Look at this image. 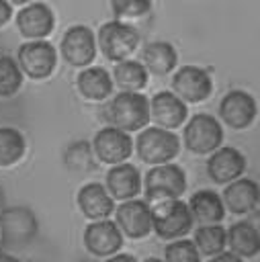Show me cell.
I'll use <instances>...</instances> for the list:
<instances>
[{
    "label": "cell",
    "mask_w": 260,
    "mask_h": 262,
    "mask_svg": "<svg viewBox=\"0 0 260 262\" xmlns=\"http://www.w3.org/2000/svg\"><path fill=\"white\" fill-rule=\"evenodd\" d=\"M102 119L109 123V127L125 133L139 131L149 121V102L139 92H121L106 102L102 108Z\"/></svg>",
    "instance_id": "6da1fadb"
},
{
    "label": "cell",
    "mask_w": 260,
    "mask_h": 262,
    "mask_svg": "<svg viewBox=\"0 0 260 262\" xmlns=\"http://www.w3.org/2000/svg\"><path fill=\"white\" fill-rule=\"evenodd\" d=\"M192 227V215L188 205L180 199H168L151 209V229L164 239H174L188 233Z\"/></svg>",
    "instance_id": "7a4b0ae2"
},
{
    "label": "cell",
    "mask_w": 260,
    "mask_h": 262,
    "mask_svg": "<svg viewBox=\"0 0 260 262\" xmlns=\"http://www.w3.org/2000/svg\"><path fill=\"white\" fill-rule=\"evenodd\" d=\"M139 43L137 31L123 20H109L98 29V47L111 61L129 59Z\"/></svg>",
    "instance_id": "3957f363"
},
{
    "label": "cell",
    "mask_w": 260,
    "mask_h": 262,
    "mask_svg": "<svg viewBox=\"0 0 260 262\" xmlns=\"http://www.w3.org/2000/svg\"><path fill=\"white\" fill-rule=\"evenodd\" d=\"M137 154L147 164H166L180 151V139L176 133L166 131L162 127H147L137 137Z\"/></svg>",
    "instance_id": "277c9868"
},
{
    "label": "cell",
    "mask_w": 260,
    "mask_h": 262,
    "mask_svg": "<svg viewBox=\"0 0 260 262\" xmlns=\"http://www.w3.org/2000/svg\"><path fill=\"white\" fill-rule=\"evenodd\" d=\"M186 188L184 170L176 164H158L145 176V196L147 201H168L178 199Z\"/></svg>",
    "instance_id": "5b68a950"
},
{
    "label": "cell",
    "mask_w": 260,
    "mask_h": 262,
    "mask_svg": "<svg viewBox=\"0 0 260 262\" xmlns=\"http://www.w3.org/2000/svg\"><path fill=\"white\" fill-rule=\"evenodd\" d=\"M223 141V129L219 121L207 113L194 115L184 129V143L192 154H211Z\"/></svg>",
    "instance_id": "8992f818"
},
{
    "label": "cell",
    "mask_w": 260,
    "mask_h": 262,
    "mask_svg": "<svg viewBox=\"0 0 260 262\" xmlns=\"http://www.w3.org/2000/svg\"><path fill=\"white\" fill-rule=\"evenodd\" d=\"M55 61H57V55L53 45L43 39L29 41L18 47V68L20 72H25L35 80L47 78L55 70Z\"/></svg>",
    "instance_id": "52a82bcc"
},
{
    "label": "cell",
    "mask_w": 260,
    "mask_h": 262,
    "mask_svg": "<svg viewBox=\"0 0 260 262\" xmlns=\"http://www.w3.org/2000/svg\"><path fill=\"white\" fill-rule=\"evenodd\" d=\"M61 55L74 68L88 66L96 55V37L92 29L84 25L70 27L61 39Z\"/></svg>",
    "instance_id": "ba28073f"
},
{
    "label": "cell",
    "mask_w": 260,
    "mask_h": 262,
    "mask_svg": "<svg viewBox=\"0 0 260 262\" xmlns=\"http://www.w3.org/2000/svg\"><path fill=\"white\" fill-rule=\"evenodd\" d=\"M174 94L184 102H203L209 98L213 90V82L207 70L197 66H184L180 68L172 78Z\"/></svg>",
    "instance_id": "9c48e42d"
},
{
    "label": "cell",
    "mask_w": 260,
    "mask_h": 262,
    "mask_svg": "<svg viewBox=\"0 0 260 262\" xmlns=\"http://www.w3.org/2000/svg\"><path fill=\"white\" fill-rule=\"evenodd\" d=\"M131 151H133V139L129 133L121 129L104 127L94 137V154L104 164H113V166L123 164L131 156Z\"/></svg>",
    "instance_id": "30bf717a"
},
{
    "label": "cell",
    "mask_w": 260,
    "mask_h": 262,
    "mask_svg": "<svg viewBox=\"0 0 260 262\" xmlns=\"http://www.w3.org/2000/svg\"><path fill=\"white\" fill-rule=\"evenodd\" d=\"M16 27L18 33L31 41L45 39L55 27V16L47 4L33 2L25 6L20 12H16Z\"/></svg>",
    "instance_id": "8fae6325"
},
{
    "label": "cell",
    "mask_w": 260,
    "mask_h": 262,
    "mask_svg": "<svg viewBox=\"0 0 260 262\" xmlns=\"http://www.w3.org/2000/svg\"><path fill=\"white\" fill-rule=\"evenodd\" d=\"M219 115L231 129H246L256 117V102L244 90H231L219 104Z\"/></svg>",
    "instance_id": "7c38bea8"
},
{
    "label": "cell",
    "mask_w": 260,
    "mask_h": 262,
    "mask_svg": "<svg viewBox=\"0 0 260 262\" xmlns=\"http://www.w3.org/2000/svg\"><path fill=\"white\" fill-rule=\"evenodd\" d=\"M207 162V172L217 184L231 182L240 178L246 170V158L235 147H217Z\"/></svg>",
    "instance_id": "4fadbf2b"
},
{
    "label": "cell",
    "mask_w": 260,
    "mask_h": 262,
    "mask_svg": "<svg viewBox=\"0 0 260 262\" xmlns=\"http://www.w3.org/2000/svg\"><path fill=\"white\" fill-rule=\"evenodd\" d=\"M117 223L129 237H143L151 231V209L145 201L129 199L117 209Z\"/></svg>",
    "instance_id": "5bb4252c"
},
{
    "label": "cell",
    "mask_w": 260,
    "mask_h": 262,
    "mask_svg": "<svg viewBox=\"0 0 260 262\" xmlns=\"http://www.w3.org/2000/svg\"><path fill=\"white\" fill-rule=\"evenodd\" d=\"M84 244L96 256H111L123 246V235L113 221L98 219L86 227Z\"/></svg>",
    "instance_id": "9a60e30c"
},
{
    "label": "cell",
    "mask_w": 260,
    "mask_h": 262,
    "mask_svg": "<svg viewBox=\"0 0 260 262\" xmlns=\"http://www.w3.org/2000/svg\"><path fill=\"white\" fill-rule=\"evenodd\" d=\"M186 115V104L174 92H158L149 102V119H154L164 129L180 127Z\"/></svg>",
    "instance_id": "2e32d148"
},
{
    "label": "cell",
    "mask_w": 260,
    "mask_h": 262,
    "mask_svg": "<svg viewBox=\"0 0 260 262\" xmlns=\"http://www.w3.org/2000/svg\"><path fill=\"white\" fill-rule=\"evenodd\" d=\"M106 188L113 199L129 201L141 188V176L131 164H115L106 174Z\"/></svg>",
    "instance_id": "e0dca14e"
},
{
    "label": "cell",
    "mask_w": 260,
    "mask_h": 262,
    "mask_svg": "<svg viewBox=\"0 0 260 262\" xmlns=\"http://www.w3.org/2000/svg\"><path fill=\"white\" fill-rule=\"evenodd\" d=\"M78 205L82 209V213L88 219H106L113 209H115V201L113 196L106 192V188L98 182H90L86 186L80 188L78 192Z\"/></svg>",
    "instance_id": "ac0fdd59"
},
{
    "label": "cell",
    "mask_w": 260,
    "mask_h": 262,
    "mask_svg": "<svg viewBox=\"0 0 260 262\" xmlns=\"http://www.w3.org/2000/svg\"><path fill=\"white\" fill-rule=\"evenodd\" d=\"M258 203V184L248 178H235L223 190V207L235 215L250 213Z\"/></svg>",
    "instance_id": "d6986e66"
},
{
    "label": "cell",
    "mask_w": 260,
    "mask_h": 262,
    "mask_svg": "<svg viewBox=\"0 0 260 262\" xmlns=\"http://www.w3.org/2000/svg\"><path fill=\"white\" fill-rule=\"evenodd\" d=\"M78 90L88 100H104L113 92V78L104 68H86L76 78Z\"/></svg>",
    "instance_id": "ffe728a7"
},
{
    "label": "cell",
    "mask_w": 260,
    "mask_h": 262,
    "mask_svg": "<svg viewBox=\"0 0 260 262\" xmlns=\"http://www.w3.org/2000/svg\"><path fill=\"white\" fill-rule=\"evenodd\" d=\"M188 211H190L192 219H197V221H201L205 225L219 223L223 219V215H225L223 201L213 190H199V192H194L190 196Z\"/></svg>",
    "instance_id": "44dd1931"
},
{
    "label": "cell",
    "mask_w": 260,
    "mask_h": 262,
    "mask_svg": "<svg viewBox=\"0 0 260 262\" xmlns=\"http://www.w3.org/2000/svg\"><path fill=\"white\" fill-rule=\"evenodd\" d=\"M225 242H229V248L235 256L250 258V256H256L260 250L258 229L248 221L233 223L229 227V231H225Z\"/></svg>",
    "instance_id": "7402d4cb"
},
{
    "label": "cell",
    "mask_w": 260,
    "mask_h": 262,
    "mask_svg": "<svg viewBox=\"0 0 260 262\" xmlns=\"http://www.w3.org/2000/svg\"><path fill=\"white\" fill-rule=\"evenodd\" d=\"M143 61L147 66V70L156 76H166L168 72L174 70L176 61H178V55H176V49L166 43V41H151L145 45L143 49Z\"/></svg>",
    "instance_id": "603a6c76"
},
{
    "label": "cell",
    "mask_w": 260,
    "mask_h": 262,
    "mask_svg": "<svg viewBox=\"0 0 260 262\" xmlns=\"http://www.w3.org/2000/svg\"><path fill=\"white\" fill-rule=\"evenodd\" d=\"M115 84L123 88V92H137L147 84V70L139 61L123 59L115 66Z\"/></svg>",
    "instance_id": "cb8c5ba5"
},
{
    "label": "cell",
    "mask_w": 260,
    "mask_h": 262,
    "mask_svg": "<svg viewBox=\"0 0 260 262\" xmlns=\"http://www.w3.org/2000/svg\"><path fill=\"white\" fill-rule=\"evenodd\" d=\"M25 154V139L12 127H0V166L16 164Z\"/></svg>",
    "instance_id": "d4e9b609"
},
{
    "label": "cell",
    "mask_w": 260,
    "mask_h": 262,
    "mask_svg": "<svg viewBox=\"0 0 260 262\" xmlns=\"http://www.w3.org/2000/svg\"><path fill=\"white\" fill-rule=\"evenodd\" d=\"M225 229L217 223H211V225H203L197 229V235H194V246L207 254V256H217L219 252H223L225 248Z\"/></svg>",
    "instance_id": "484cf974"
},
{
    "label": "cell",
    "mask_w": 260,
    "mask_h": 262,
    "mask_svg": "<svg viewBox=\"0 0 260 262\" xmlns=\"http://www.w3.org/2000/svg\"><path fill=\"white\" fill-rule=\"evenodd\" d=\"M23 84V72L10 55L0 57V96H12Z\"/></svg>",
    "instance_id": "4316f807"
},
{
    "label": "cell",
    "mask_w": 260,
    "mask_h": 262,
    "mask_svg": "<svg viewBox=\"0 0 260 262\" xmlns=\"http://www.w3.org/2000/svg\"><path fill=\"white\" fill-rule=\"evenodd\" d=\"M66 164L76 172H88L94 168L92 164V149L86 141H76L66 151Z\"/></svg>",
    "instance_id": "83f0119b"
},
{
    "label": "cell",
    "mask_w": 260,
    "mask_h": 262,
    "mask_svg": "<svg viewBox=\"0 0 260 262\" xmlns=\"http://www.w3.org/2000/svg\"><path fill=\"white\" fill-rule=\"evenodd\" d=\"M111 8H113L115 16L139 18L149 12L151 0H111Z\"/></svg>",
    "instance_id": "f1b7e54d"
},
{
    "label": "cell",
    "mask_w": 260,
    "mask_h": 262,
    "mask_svg": "<svg viewBox=\"0 0 260 262\" xmlns=\"http://www.w3.org/2000/svg\"><path fill=\"white\" fill-rule=\"evenodd\" d=\"M166 262H199L197 246L188 239L174 242L166 248Z\"/></svg>",
    "instance_id": "f546056e"
},
{
    "label": "cell",
    "mask_w": 260,
    "mask_h": 262,
    "mask_svg": "<svg viewBox=\"0 0 260 262\" xmlns=\"http://www.w3.org/2000/svg\"><path fill=\"white\" fill-rule=\"evenodd\" d=\"M12 16V6L8 0H0V27H4Z\"/></svg>",
    "instance_id": "4dcf8cb0"
},
{
    "label": "cell",
    "mask_w": 260,
    "mask_h": 262,
    "mask_svg": "<svg viewBox=\"0 0 260 262\" xmlns=\"http://www.w3.org/2000/svg\"><path fill=\"white\" fill-rule=\"evenodd\" d=\"M211 262H242V258L235 256L233 252H219Z\"/></svg>",
    "instance_id": "1f68e13d"
},
{
    "label": "cell",
    "mask_w": 260,
    "mask_h": 262,
    "mask_svg": "<svg viewBox=\"0 0 260 262\" xmlns=\"http://www.w3.org/2000/svg\"><path fill=\"white\" fill-rule=\"evenodd\" d=\"M106 262H137L133 256H129V254H117V256H113L111 260H106Z\"/></svg>",
    "instance_id": "d6a6232c"
},
{
    "label": "cell",
    "mask_w": 260,
    "mask_h": 262,
    "mask_svg": "<svg viewBox=\"0 0 260 262\" xmlns=\"http://www.w3.org/2000/svg\"><path fill=\"white\" fill-rule=\"evenodd\" d=\"M33 0H10V4H29Z\"/></svg>",
    "instance_id": "836d02e7"
},
{
    "label": "cell",
    "mask_w": 260,
    "mask_h": 262,
    "mask_svg": "<svg viewBox=\"0 0 260 262\" xmlns=\"http://www.w3.org/2000/svg\"><path fill=\"white\" fill-rule=\"evenodd\" d=\"M0 262H16V260H12V258H6V256H0Z\"/></svg>",
    "instance_id": "e575fe53"
},
{
    "label": "cell",
    "mask_w": 260,
    "mask_h": 262,
    "mask_svg": "<svg viewBox=\"0 0 260 262\" xmlns=\"http://www.w3.org/2000/svg\"><path fill=\"white\" fill-rule=\"evenodd\" d=\"M0 244H2V213H0Z\"/></svg>",
    "instance_id": "d590c367"
},
{
    "label": "cell",
    "mask_w": 260,
    "mask_h": 262,
    "mask_svg": "<svg viewBox=\"0 0 260 262\" xmlns=\"http://www.w3.org/2000/svg\"><path fill=\"white\" fill-rule=\"evenodd\" d=\"M145 262H162V260H158V258H147Z\"/></svg>",
    "instance_id": "8d00e7d4"
}]
</instances>
